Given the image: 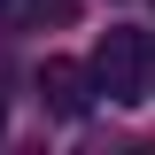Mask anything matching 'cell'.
<instances>
[{"label": "cell", "mask_w": 155, "mask_h": 155, "mask_svg": "<svg viewBox=\"0 0 155 155\" xmlns=\"http://www.w3.org/2000/svg\"><path fill=\"white\" fill-rule=\"evenodd\" d=\"M93 85L109 101H147V39L140 31H109L93 47Z\"/></svg>", "instance_id": "obj_1"}, {"label": "cell", "mask_w": 155, "mask_h": 155, "mask_svg": "<svg viewBox=\"0 0 155 155\" xmlns=\"http://www.w3.org/2000/svg\"><path fill=\"white\" fill-rule=\"evenodd\" d=\"M93 93H101V85H93V62H62V54L39 62V101H47L54 116H85Z\"/></svg>", "instance_id": "obj_2"}, {"label": "cell", "mask_w": 155, "mask_h": 155, "mask_svg": "<svg viewBox=\"0 0 155 155\" xmlns=\"http://www.w3.org/2000/svg\"><path fill=\"white\" fill-rule=\"evenodd\" d=\"M23 23H39V31H70L78 23V0H16Z\"/></svg>", "instance_id": "obj_3"}, {"label": "cell", "mask_w": 155, "mask_h": 155, "mask_svg": "<svg viewBox=\"0 0 155 155\" xmlns=\"http://www.w3.org/2000/svg\"><path fill=\"white\" fill-rule=\"evenodd\" d=\"M147 85H155V47H147Z\"/></svg>", "instance_id": "obj_4"}, {"label": "cell", "mask_w": 155, "mask_h": 155, "mask_svg": "<svg viewBox=\"0 0 155 155\" xmlns=\"http://www.w3.org/2000/svg\"><path fill=\"white\" fill-rule=\"evenodd\" d=\"M0 132H8V101H0Z\"/></svg>", "instance_id": "obj_5"}]
</instances>
